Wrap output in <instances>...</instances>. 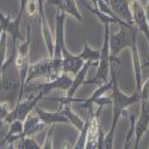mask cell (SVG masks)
<instances>
[{
    "label": "cell",
    "instance_id": "obj_1",
    "mask_svg": "<svg viewBox=\"0 0 149 149\" xmlns=\"http://www.w3.org/2000/svg\"><path fill=\"white\" fill-rule=\"evenodd\" d=\"M115 63L119 65L120 61L118 60V57H115L110 54V78L112 80V86H111V90H112V94H111V99H112V122H111V127L109 132L105 135L104 139V148H112L113 146V137H115V131L117 128L118 120L120 118L122 115H124L127 112V109L135 104V103H140L141 99V93L135 91L131 95H127L124 94L118 86V75L119 72L117 70Z\"/></svg>",
    "mask_w": 149,
    "mask_h": 149
},
{
    "label": "cell",
    "instance_id": "obj_2",
    "mask_svg": "<svg viewBox=\"0 0 149 149\" xmlns=\"http://www.w3.org/2000/svg\"><path fill=\"white\" fill-rule=\"evenodd\" d=\"M140 30L137 26H119V31L117 33L110 32V54L118 57L119 53L124 48L131 49L132 55V63L135 70V80H136V91L140 92L142 88V73H141V61H140V53L137 47V36Z\"/></svg>",
    "mask_w": 149,
    "mask_h": 149
},
{
    "label": "cell",
    "instance_id": "obj_3",
    "mask_svg": "<svg viewBox=\"0 0 149 149\" xmlns=\"http://www.w3.org/2000/svg\"><path fill=\"white\" fill-rule=\"evenodd\" d=\"M17 54V44H12L10 58L5 60L0 74V103H8L15 106L22 100L20 95V74L16 67L15 58Z\"/></svg>",
    "mask_w": 149,
    "mask_h": 149
},
{
    "label": "cell",
    "instance_id": "obj_4",
    "mask_svg": "<svg viewBox=\"0 0 149 149\" xmlns=\"http://www.w3.org/2000/svg\"><path fill=\"white\" fill-rule=\"evenodd\" d=\"M110 24L104 23V42L100 49V58L98 61L97 74L91 80H85L86 85H98L100 86L109 81L110 75ZM84 84V85H85Z\"/></svg>",
    "mask_w": 149,
    "mask_h": 149
},
{
    "label": "cell",
    "instance_id": "obj_5",
    "mask_svg": "<svg viewBox=\"0 0 149 149\" xmlns=\"http://www.w3.org/2000/svg\"><path fill=\"white\" fill-rule=\"evenodd\" d=\"M31 43V24L26 23V40L24 41L18 48H17V54L15 58L16 67L20 74V95L23 98L24 92H25V80L29 70V49Z\"/></svg>",
    "mask_w": 149,
    "mask_h": 149
},
{
    "label": "cell",
    "instance_id": "obj_6",
    "mask_svg": "<svg viewBox=\"0 0 149 149\" xmlns=\"http://www.w3.org/2000/svg\"><path fill=\"white\" fill-rule=\"evenodd\" d=\"M43 97H44L43 93L37 92V94H31L26 100H20L18 103H16L13 109L10 111L8 115L6 116V118L4 119V123L10 124L12 120H15V119H20V120L24 122V119L32 112L35 106L37 105V103H38Z\"/></svg>",
    "mask_w": 149,
    "mask_h": 149
},
{
    "label": "cell",
    "instance_id": "obj_7",
    "mask_svg": "<svg viewBox=\"0 0 149 149\" xmlns=\"http://www.w3.org/2000/svg\"><path fill=\"white\" fill-rule=\"evenodd\" d=\"M141 113L135 122V144L134 148H139L142 136L149 127V95H141Z\"/></svg>",
    "mask_w": 149,
    "mask_h": 149
},
{
    "label": "cell",
    "instance_id": "obj_8",
    "mask_svg": "<svg viewBox=\"0 0 149 149\" xmlns=\"http://www.w3.org/2000/svg\"><path fill=\"white\" fill-rule=\"evenodd\" d=\"M73 82V79L67 75V73H61L60 75L53 80L44 81L43 84H40L37 86H31V91L33 92H41L44 95L50 93L54 90H62V91H68L70 85Z\"/></svg>",
    "mask_w": 149,
    "mask_h": 149
},
{
    "label": "cell",
    "instance_id": "obj_9",
    "mask_svg": "<svg viewBox=\"0 0 149 149\" xmlns=\"http://www.w3.org/2000/svg\"><path fill=\"white\" fill-rule=\"evenodd\" d=\"M130 8L132 13L134 25L137 26V29L141 32H143V35L146 36V38L148 41V45H149V23H148L144 6L141 4L140 0H132L130 3ZM148 58H149V54H148Z\"/></svg>",
    "mask_w": 149,
    "mask_h": 149
},
{
    "label": "cell",
    "instance_id": "obj_10",
    "mask_svg": "<svg viewBox=\"0 0 149 149\" xmlns=\"http://www.w3.org/2000/svg\"><path fill=\"white\" fill-rule=\"evenodd\" d=\"M66 13L60 10L56 11L55 16V41H54V56L53 57H62V48L65 44V20Z\"/></svg>",
    "mask_w": 149,
    "mask_h": 149
},
{
    "label": "cell",
    "instance_id": "obj_11",
    "mask_svg": "<svg viewBox=\"0 0 149 149\" xmlns=\"http://www.w3.org/2000/svg\"><path fill=\"white\" fill-rule=\"evenodd\" d=\"M22 16L23 15L18 13V16H17V18L15 20H11V18L8 16H5L3 12L0 11V24L3 25V31H6L12 37V44H17L18 40H20V41L24 40L20 31H19Z\"/></svg>",
    "mask_w": 149,
    "mask_h": 149
},
{
    "label": "cell",
    "instance_id": "obj_12",
    "mask_svg": "<svg viewBox=\"0 0 149 149\" xmlns=\"http://www.w3.org/2000/svg\"><path fill=\"white\" fill-rule=\"evenodd\" d=\"M85 61L79 55L70 54L66 45L62 48V72L77 75V73L82 68Z\"/></svg>",
    "mask_w": 149,
    "mask_h": 149
},
{
    "label": "cell",
    "instance_id": "obj_13",
    "mask_svg": "<svg viewBox=\"0 0 149 149\" xmlns=\"http://www.w3.org/2000/svg\"><path fill=\"white\" fill-rule=\"evenodd\" d=\"M49 62H50V57H45L41 61H38L35 65H30L29 66V70H28V75H26V80H25V87L29 85V82H31L35 79H47L48 77V70H49Z\"/></svg>",
    "mask_w": 149,
    "mask_h": 149
},
{
    "label": "cell",
    "instance_id": "obj_14",
    "mask_svg": "<svg viewBox=\"0 0 149 149\" xmlns=\"http://www.w3.org/2000/svg\"><path fill=\"white\" fill-rule=\"evenodd\" d=\"M45 4L56 6L57 10L65 12L66 15H70L72 17H74L79 22L82 20V16L77 7L75 0H48Z\"/></svg>",
    "mask_w": 149,
    "mask_h": 149
},
{
    "label": "cell",
    "instance_id": "obj_15",
    "mask_svg": "<svg viewBox=\"0 0 149 149\" xmlns=\"http://www.w3.org/2000/svg\"><path fill=\"white\" fill-rule=\"evenodd\" d=\"M33 110L37 113V116L40 117V119L42 122H44L47 125H52V124H57V123H69L68 118L63 115L61 109L58 111H56V112H47V111H44L43 109L36 105Z\"/></svg>",
    "mask_w": 149,
    "mask_h": 149
},
{
    "label": "cell",
    "instance_id": "obj_16",
    "mask_svg": "<svg viewBox=\"0 0 149 149\" xmlns=\"http://www.w3.org/2000/svg\"><path fill=\"white\" fill-rule=\"evenodd\" d=\"M110 6L116 13V16H118L120 19L125 20L134 25L130 3L128 0H110Z\"/></svg>",
    "mask_w": 149,
    "mask_h": 149
},
{
    "label": "cell",
    "instance_id": "obj_17",
    "mask_svg": "<svg viewBox=\"0 0 149 149\" xmlns=\"http://www.w3.org/2000/svg\"><path fill=\"white\" fill-rule=\"evenodd\" d=\"M45 127L47 124L42 122L38 116H32L30 113L24 119V129H23L22 137H24V136H35L36 134L41 132Z\"/></svg>",
    "mask_w": 149,
    "mask_h": 149
},
{
    "label": "cell",
    "instance_id": "obj_18",
    "mask_svg": "<svg viewBox=\"0 0 149 149\" xmlns=\"http://www.w3.org/2000/svg\"><path fill=\"white\" fill-rule=\"evenodd\" d=\"M87 110H88L87 111V118H86V122L84 123L82 129L80 130L79 139L77 140L75 144H74V148H75V149L85 148L86 141H87V134H88V129H90V125H91V118H92V115L94 113L93 112V106H90Z\"/></svg>",
    "mask_w": 149,
    "mask_h": 149
},
{
    "label": "cell",
    "instance_id": "obj_19",
    "mask_svg": "<svg viewBox=\"0 0 149 149\" xmlns=\"http://www.w3.org/2000/svg\"><path fill=\"white\" fill-rule=\"evenodd\" d=\"M111 86H112V80H111V78L109 79V81L104 82L103 85L99 86V88L95 90L92 95L87 99H84V100L81 102V109H88L90 106H93L94 105V102H95V99H98L99 97H102L106 91L111 90Z\"/></svg>",
    "mask_w": 149,
    "mask_h": 149
},
{
    "label": "cell",
    "instance_id": "obj_20",
    "mask_svg": "<svg viewBox=\"0 0 149 149\" xmlns=\"http://www.w3.org/2000/svg\"><path fill=\"white\" fill-rule=\"evenodd\" d=\"M60 109L62 110V112H63V115L68 118V120H69V123H72L74 127H75L79 131L82 129V127H84V120L78 116V115H75L72 111V109H70V106H69V104H65V105H60Z\"/></svg>",
    "mask_w": 149,
    "mask_h": 149
},
{
    "label": "cell",
    "instance_id": "obj_21",
    "mask_svg": "<svg viewBox=\"0 0 149 149\" xmlns=\"http://www.w3.org/2000/svg\"><path fill=\"white\" fill-rule=\"evenodd\" d=\"M85 62L86 61H93V62H98L99 58H100V50H94L92 49L87 41H84V48H82V52L80 54H78Z\"/></svg>",
    "mask_w": 149,
    "mask_h": 149
},
{
    "label": "cell",
    "instance_id": "obj_22",
    "mask_svg": "<svg viewBox=\"0 0 149 149\" xmlns=\"http://www.w3.org/2000/svg\"><path fill=\"white\" fill-rule=\"evenodd\" d=\"M18 149H41L42 147L36 142L32 136H24L18 140Z\"/></svg>",
    "mask_w": 149,
    "mask_h": 149
},
{
    "label": "cell",
    "instance_id": "obj_23",
    "mask_svg": "<svg viewBox=\"0 0 149 149\" xmlns=\"http://www.w3.org/2000/svg\"><path fill=\"white\" fill-rule=\"evenodd\" d=\"M6 40H7V32L3 31L1 36H0V68L3 67L6 60Z\"/></svg>",
    "mask_w": 149,
    "mask_h": 149
},
{
    "label": "cell",
    "instance_id": "obj_24",
    "mask_svg": "<svg viewBox=\"0 0 149 149\" xmlns=\"http://www.w3.org/2000/svg\"><path fill=\"white\" fill-rule=\"evenodd\" d=\"M129 119H130V128H129V131L127 134L125 142H124V148H125V149L129 148L130 142L132 141V137H134V132H135V122H136V118H135V116L130 115L129 116Z\"/></svg>",
    "mask_w": 149,
    "mask_h": 149
},
{
    "label": "cell",
    "instance_id": "obj_25",
    "mask_svg": "<svg viewBox=\"0 0 149 149\" xmlns=\"http://www.w3.org/2000/svg\"><path fill=\"white\" fill-rule=\"evenodd\" d=\"M10 104L8 103H0V127L3 125V123H4V119L6 118V116L8 115L10 112Z\"/></svg>",
    "mask_w": 149,
    "mask_h": 149
},
{
    "label": "cell",
    "instance_id": "obj_26",
    "mask_svg": "<svg viewBox=\"0 0 149 149\" xmlns=\"http://www.w3.org/2000/svg\"><path fill=\"white\" fill-rule=\"evenodd\" d=\"M54 125H55V124H52L50 129H49V131H48V134H47L45 142H44V144H43L42 148H45V149L53 148V139H52V135H53V131H54Z\"/></svg>",
    "mask_w": 149,
    "mask_h": 149
},
{
    "label": "cell",
    "instance_id": "obj_27",
    "mask_svg": "<svg viewBox=\"0 0 149 149\" xmlns=\"http://www.w3.org/2000/svg\"><path fill=\"white\" fill-rule=\"evenodd\" d=\"M144 8H146V13H147V18H148V23H149V0H148V3H147V6H146Z\"/></svg>",
    "mask_w": 149,
    "mask_h": 149
},
{
    "label": "cell",
    "instance_id": "obj_28",
    "mask_svg": "<svg viewBox=\"0 0 149 149\" xmlns=\"http://www.w3.org/2000/svg\"><path fill=\"white\" fill-rule=\"evenodd\" d=\"M141 67H149V58H147L143 63H141Z\"/></svg>",
    "mask_w": 149,
    "mask_h": 149
},
{
    "label": "cell",
    "instance_id": "obj_29",
    "mask_svg": "<svg viewBox=\"0 0 149 149\" xmlns=\"http://www.w3.org/2000/svg\"><path fill=\"white\" fill-rule=\"evenodd\" d=\"M90 1L94 5V7H97V1H98V0H90Z\"/></svg>",
    "mask_w": 149,
    "mask_h": 149
},
{
    "label": "cell",
    "instance_id": "obj_30",
    "mask_svg": "<svg viewBox=\"0 0 149 149\" xmlns=\"http://www.w3.org/2000/svg\"><path fill=\"white\" fill-rule=\"evenodd\" d=\"M48 0H37V3H42V4H45Z\"/></svg>",
    "mask_w": 149,
    "mask_h": 149
},
{
    "label": "cell",
    "instance_id": "obj_31",
    "mask_svg": "<svg viewBox=\"0 0 149 149\" xmlns=\"http://www.w3.org/2000/svg\"><path fill=\"white\" fill-rule=\"evenodd\" d=\"M1 33H3V25L0 24V36H1Z\"/></svg>",
    "mask_w": 149,
    "mask_h": 149
},
{
    "label": "cell",
    "instance_id": "obj_32",
    "mask_svg": "<svg viewBox=\"0 0 149 149\" xmlns=\"http://www.w3.org/2000/svg\"><path fill=\"white\" fill-rule=\"evenodd\" d=\"M103 1H105L106 4H109V5H110V0H103Z\"/></svg>",
    "mask_w": 149,
    "mask_h": 149
},
{
    "label": "cell",
    "instance_id": "obj_33",
    "mask_svg": "<svg viewBox=\"0 0 149 149\" xmlns=\"http://www.w3.org/2000/svg\"><path fill=\"white\" fill-rule=\"evenodd\" d=\"M0 74H1V68H0Z\"/></svg>",
    "mask_w": 149,
    "mask_h": 149
}]
</instances>
